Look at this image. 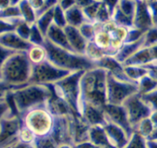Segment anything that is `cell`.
Returning <instances> with one entry per match:
<instances>
[{
  "instance_id": "obj_1",
  "label": "cell",
  "mask_w": 157,
  "mask_h": 148,
  "mask_svg": "<svg viewBox=\"0 0 157 148\" xmlns=\"http://www.w3.org/2000/svg\"><path fill=\"white\" fill-rule=\"evenodd\" d=\"M125 35L122 28L108 25L98 31L95 35V43L101 49H117L121 45Z\"/></svg>"
}]
</instances>
